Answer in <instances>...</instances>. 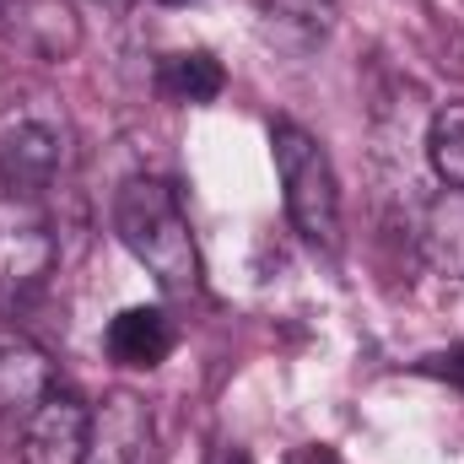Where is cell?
I'll return each mask as SVG.
<instances>
[{
    "label": "cell",
    "mask_w": 464,
    "mask_h": 464,
    "mask_svg": "<svg viewBox=\"0 0 464 464\" xmlns=\"http://www.w3.org/2000/svg\"><path fill=\"white\" fill-rule=\"evenodd\" d=\"M103 5H124V0H103Z\"/></svg>",
    "instance_id": "obj_18"
},
{
    "label": "cell",
    "mask_w": 464,
    "mask_h": 464,
    "mask_svg": "<svg viewBox=\"0 0 464 464\" xmlns=\"http://www.w3.org/2000/svg\"><path fill=\"white\" fill-rule=\"evenodd\" d=\"M421 372L449 378V383L464 394V346H449V351H438V356H427V362H421Z\"/></svg>",
    "instance_id": "obj_14"
},
{
    "label": "cell",
    "mask_w": 464,
    "mask_h": 464,
    "mask_svg": "<svg viewBox=\"0 0 464 464\" xmlns=\"http://www.w3.org/2000/svg\"><path fill=\"white\" fill-rule=\"evenodd\" d=\"M71 168V124L54 98H27L0 114V189L44 200L54 179Z\"/></svg>",
    "instance_id": "obj_3"
},
{
    "label": "cell",
    "mask_w": 464,
    "mask_h": 464,
    "mask_svg": "<svg viewBox=\"0 0 464 464\" xmlns=\"http://www.w3.org/2000/svg\"><path fill=\"white\" fill-rule=\"evenodd\" d=\"M286 464H341V454L330 449V443H303V449H292Z\"/></svg>",
    "instance_id": "obj_15"
},
{
    "label": "cell",
    "mask_w": 464,
    "mask_h": 464,
    "mask_svg": "<svg viewBox=\"0 0 464 464\" xmlns=\"http://www.w3.org/2000/svg\"><path fill=\"white\" fill-rule=\"evenodd\" d=\"M0 22H5V33L27 54H38L49 65L71 60L82 49V16H76L71 0H5L0 5Z\"/></svg>",
    "instance_id": "obj_7"
},
{
    "label": "cell",
    "mask_w": 464,
    "mask_h": 464,
    "mask_svg": "<svg viewBox=\"0 0 464 464\" xmlns=\"http://www.w3.org/2000/svg\"><path fill=\"white\" fill-rule=\"evenodd\" d=\"M162 5H189V0H162Z\"/></svg>",
    "instance_id": "obj_17"
},
{
    "label": "cell",
    "mask_w": 464,
    "mask_h": 464,
    "mask_svg": "<svg viewBox=\"0 0 464 464\" xmlns=\"http://www.w3.org/2000/svg\"><path fill=\"white\" fill-rule=\"evenodd\" d=\"M227 464H254V454H248V449H232V454H227Z\"/></svg>",
    "instance_id": "obj_16"
},
{
    "label": "cell",
    "mask_w": 464,
    "mask_h": 464,
    "mask_svg": "<svg viewBox=\"0 0 464 464\" xmlns=\"http://www.w3.org/2000/svg\"><path fill=\"white\" fill-rule=\"evenodd\" d=\"M151 411L146 400H135L130 389L103 394V405L92 411L87 427V464H146L151 454Z\"/></svg>",
    "instance_id": "obj_6"
},
{
    "label": "cell",
    "mask_w": 464,
    "mask_h": 464,
    "mask_svg": "<svg viewBox=\"0 0 464 464\" xmlns=\"http://www.w3.org/2000/svg\"><path fill=\"white\" fill-rule=\"evenodd\" d=\"M0 5H5V0H0Z\"/></svg>",
    "instance_id": "obj_19"
},
{
    "label": "cell",
    "mask_w": 464,
    "mask_h": 464,
    "mask_svg": "<svg viewBox=\"0 0 464 464\" xmlns=\"http://www.w3.org/2000/svg\"><path fill=\"white\" fill-rule=\"evenodd\" d=\"M87 427L92 405H82L71 389H54L22 421V464H87Z\"/></svg>",
    "instance_id": "obj_5"
},
{
    "label": "cell",
    "mask_w": 464,
    "mask_h": 464,
    "mask_svg": "<svg viewBox=\"0 0 464 464\" xmlns=\"http://www.w3.org/2000/svg\"><path fill=\"white\" fill-rule=\"evenodd\" d=\"M60 259V237L44 211V200L27 195H0V292L22 297L49 281Z\"/></svg>",
    "instance_id": "obj_4"
},
{
    "label": "cell",
    "mask_w": 464,
    "mask_h": 464,
    "mask_svg": "<svg viewBox=\"0 0 464 464\" xmlns=\"http://www.w3.org/2000/svg\"><path fill=\"white\" fill-rule=\"evenodd\" d=\"M270 157H276V179H281L292 227L314 248H335L341 243V184H335V162L319 146V135H308L297 119H276Z\"/></svg>",
    "instance_id": "obj_2"
},
{
    "label": "cell",
    "mask_w": 464,
    "mask_h": 464,
    "mask_svg": "<svg viewBox=\"0 0 464 464\" xmlns=\"http://www.w3.org/2000/svg\"><path fill=\"white\" fill-rule=\"evenodd\" d=\"M227 87V71L217 54L206 49H179V54H162L157 60V92L168 103H184V109H200V103H217Z\"/></svg>",
    "instance_id": "obj_11"
},
{
    "label": "cell",
    "mask_w": 464,
    "mask_h": 464,
    "mask_svg": "<svg viewBox=\"0 0 464 464\" xmlns=\"http://www.w3.org/2000/svg\"><path fill=\"white\" fill-rule=\"evenodd\" d=\"M54 362L49 351L33 346L27 335H0V416L27 421L54 394Z\"/></svg>",
    "instance_id": "obj_8"
},
{
    "label": "cell",
    "mask_w": 464,
    "mask_h": 464,
    "mask_svg": "<svg viewBox=\"0 0 464 464\" xmlns=\"http://www.w3.org/2000/svg\"><path fill=\"white\" fill-rule=\"evenodd\" d=\"M109 356H114L119 367H130V372H151V367H162L168 356H173V319L162 314V308H146V303H135V308H124L114 314V324H109Z\"/></svg>",
    "instance_id": "obj_9"
},
{
    "label": "cell",
    "mask_w": 464,
    "mask_h": 464,
    "mask_svg": "<svg viewBox=\"0 0 464 464\" xmlns=\"http://www.w3.org/2000/svg\"><path fill=\"white\" fill-rule=\"evenodd\" d=\"M114 232L130 248L135 265H146V276L168 292V297H189L200 286V248L184 217V200L168 179H130L114 195Z\"/></svg>",
    "instance_id": "obj_1"
},
{
    "label": "cell",
    "mask_w": 464,
    "mask_h": 464,
    "mask_svg": "<svg viewBox=\"0 0 464 464\" xmlns=\"http://www.w3.org/2000/svg\"><path fill=\"white\" fill-rule=\"evenodd\" d=\"M416 248H421L432 276L464 281V189H438L427 200L421 227H416Z\"/></svg>",
    "instance_id": "obj_10"
},
{
    "label": "cell",
    "mask_w": 464,
    "mask_h": 464,
    "mask_svg": "<svg viewBox=\"0 0 464 464\" xmlns=\"http://www.w3.org/2000/svg\"><path fill=\"white\" fill-rule=\"evenodd\" d=\"M335 16H341V0H265L270 33L297 44V49H314L319 38H330Z\"/></svg>",
    "instance_id": "obj_12"
},
{
    "label": "cell",
    "mask_w": 464,
    "mask_h": 464,
    "mask_svg": "<svg viewBox=\"0 0 464 464\" xmlns=\"http://www.w3.org/2000/svg\"><path fill=\"white\" fill-rule=\"evenodd\" d=\"M427 157L449 189H464V103L438 109L427 124Z\"/></svg>",
    "instance_id": "obj_13"
}]
</instances>
